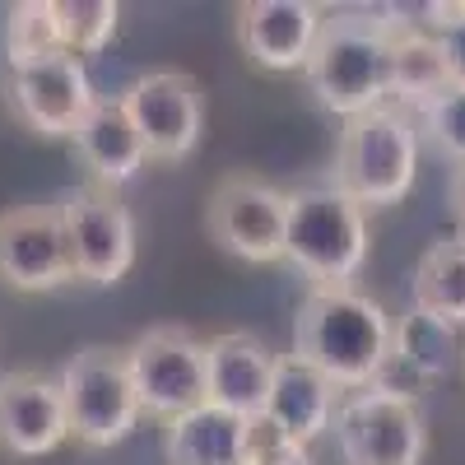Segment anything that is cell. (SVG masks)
<instances>
[{
	"mask_svg": "<svg viewBox=\"0 0 465 465\" xmlns=\"http://www.w3.org/2000/svg\"><path fill=\"white\" fill-rule=\"evenodd\" d=\"M56 5V33H61V52L70 56H94L103 52L116 28H122V5L116 0H52Z\"/></svg>",
	"mask_w": 465,
	"mask_h": 465,
	"instance_id": "cell-23",
	"label": "cell"
},
{
	"mask_svg": "<svg viewBox=\"0 0 465 465\" xmlns=\"http://www.w3.org/2000/svg\"><path fill=\"white\" fill-rule=\"evenodd\" d=\"M293 354L331 377L340 391H363L391 368V317L354 284L307 289L293 312Z\"/></svg>",
	"mask_w": 465,
	"mask_h": 465,
	"instance_id": "cell-2",
	"label": "cell"
},
{
	"mask_svg": "<svg viewBox=\"0 0 465 465\" xmlns=\"http://www.w3.org/2000/svg\"><path fill=\"white\" fill-rule=\"evenodd\" d=\"M61 396H65V423L70 438L84 447H116L140 429V396L126 368V349L112 344H84L74 349L61 368Z\"/></svg>",
	"mask_w": 465,
	"mask_h": 465,
	"instance_id": "cell-6",
	"label": "cell"
},
{
	"mask_svg": "<svg viewBox=\"0 0 465 465\" xmlns=\"http://www.w3.org/2000/svg\"><path fill=\"white\" fill-rule=\"evenodd\" d=\"M261 465H317L312 460V451H307V447H275V451H270V456H261Z\"/></svg>",
	"mask_w": 465,
	"mask_h": 465,
	"instance_id": "cell-26",
	"label": "cell"
},
{
	"mask_svg": "<svg viewBox=\"0 0 465 465\" xmlns=\"http://www.w3.org/2000/svg\"><path fill=\"white\" fill-rule=\"evenodd\" d=\"M163 456L168 465H256L261 419H242L205 401L163 423Z\"/></svg>",
	"mask_w": 465,
	"mask_h": 465,
	"instance_id": "cell-16",
	"label": "cell"
},
{
	"mask_svg": "<svg viewBox=\"0 0 465 465\" xmlns=\"http://www.w3.org/2000/svg\"><path fill=\"white\" fill-rule=\"evenodd\" d=\"M284 261L307 289H349L368 261V214L335 186L289 191Z\"/></svg>",
	"mask_w": 465,
	"mask_h": 465,
	"instance_id": "cell-4",
	"label": "cell"
},
{
	"mask_svg": "<svg viewBox=\"0 0 465 465\" xmlns=\"http://www.w3.org/2000/svg\"><path fill=\"white\" fill-rule=\"evenodd\" d=\"M331 438L344 465H419L429 451V419L414 391L381 377L340 396Z\"/></svg>",
	"mask_w": 465,
	"mask_h": 465,
	"instance_id": "cell-5",
	"label": "cell"
},
{
	"mask_svg": "<svg viewBox=\"0 0 465 465\" xmlns=\"http://www.w3.org/2000/svg\"><path fill=\"white\" fill-rule=\"evenodd\" d=\"M74 280L61 205H19L0 214V284L15 293H52Z\"/></svg>",
	"mask_w": 465,
	"mask_h": 465,
	"instance_id": "cell-12",
	"label": "cell"
},
{
	"mask_svg": "<svg viewBox=\"0 0 465 465\" xmlns=\"http://www.w3.org/2000/svg\"><path fill=\"white\" fill-rule=\"evenodd\" d=\"M460 359H465V354H460Z\"/></svg>",
	"mask_w": 465,
	"mask_h": 465,
	"instance_id": "cell-28",
	"label": "cell"
},
{
	"mask_svg": "<svg viewBox=\"0 0 465 465\" xmlns=\"http://www.w3.org/2000/svg\"><path fill=\"white\" fill-rule=\"evenodd\" d=\"M275 349L256 340L252 331H228L205 340V386H210V405L232 410L242 419L265 414V396L275 381Z\"/></svg>",
	"mask_w": 465,
	"mask_h": 465,
	"instance_id": "cell-17",
	"label": "cell"
},
{
	"mask_svg": "<svg viewBox=\"0 0 465 465\" xmlns=\"http://www.w3.org/2000/svg\"><path fill=\"white\" fill-rule=\"evenodd\" d=\"M126 368L144 414H159L163 423L210 401L205 340H196L186 326H153L135 335L126 349Z\"/></svg>",
	"mask_w": 465,
	"mask_h": 465,
	"instance_id": "cell-8",
	"label": "cell"
},
{
	"mask_svg": "<svg viewBox=\"0 0 465 465\" xmlns=\"http://www.w3.org/2000/svg\"><path fill=\"white\" fill-rule=\"evenodd\" d=\"M451 214L460 223V238H465V168L451 173Z\"/></svg>",
	"mask_w": 465,
	"mask_h": 465,
	"instance_id": "cell-27",
	"label": "cell"
},
{
	"mask_svg": "<svg viewBox=\"0 0 465 465\" xmlns=\"http://www.w3.org/2000/svg\"><path fill=\"white\" fill-rule=\"evenodd\" d=\"M438 52H442V65H447V80L456 89H465V15L438 33Z\"/></svg>",
	"mask_w": 465,
	"mask_h": 465,
	"instance_id": "cell-25",
	"label": "cell"
},
{
	"mask_svg": "<svg viewBox=\"0 0 465 465\" xmlns=\"http://www.w3.org/2000/svg\"><path fill=\"white\" fill-rule=\"evenodd\" d=\"M0 47H5V65L10 70L61 52L56 5H52V0H19V5H10L5 10V33H0Z\"/></svg>",
	"mask_w": 465,
	"mask_h": 465,
	"instance_id": "cell-22",
	"label": "cell"
},
{
	"mask_svg": "<svg viewBox=\"0 0 465 465\" xmlns=\"http://www.w3.org/2000/svg\"><path fill=\"white\" fill-rule=\"evenodd\" d=\"M5 94H10L15 116L43 140H70L89 116V107L98 103L89 65L70 52H52L43 61L15 65Z\"/></svg>",
	"mask_w": 465,
	"mask_h": 465,
	"instance_id": "cell-9",
	"label": "cell"
},
{
	"mask_svg": "<svg viewBox=\"0 0 465 465\" xmlns=\"http://www.w3.org/2000/svg\"><path fill=\"white\" fill-rule=\"evenodd\" d=\"M205 228L219 252L238 256L247 265L284 261V232H289V191L270 186L252 173H232L210 191Z\"/></svg>",
	"mask_w": 465,
	"mask_h": 465,
	"instance_id": "cell-7",
	"label": "cell"
},
{
	"mask_svg": "<svg viewBox=\"0 0 465 465\" xmlns=\"http://www.w3.org/2000/svg\"><path fill=\"white\" fill-rule=\"evenodd\" d=\"M326 10L312 0H247L238 5V47L256 70H302L317 47Z\"/></svg>",
	"mask_w": 465,
	"mask_h": 465,
	"instance_id": "cell-13",
	"label": "cell"
},
{
	"mask_svg": "<svg viewBox=\"0 0 465 465\" xmlns=\"http://www.w3.org/2000/svg\"><path fill=\"white\" fill-rule=\"evenodd\" d=\"M410 307L456 331L465 326V238H442L423 252L410 284Z\"/></svg>",
	"mask_w": 465,
	"mask_h": 465,
	"instance_id": "cell-20",
	"label": "cell"
},
{
	"mask_svg": "<svg viewBox=\"0 0 465 465\" xmlns=\"http://www.w3.org/2000/svg\"><path fill=\"white\" fill-rule=\"evenodd\" d=\"M74 144V159L84 163V173L94 177L98 191H116V186H126L144 173L149 163V153H144V140L131 122V112L122 103V94H112L89 107V116L80 122V131L70 135Z\"/></svg>",
	"mask_w": 465,
	"mask_h": 465,
	"instance_id": "cell-18",
	"label": "cell"
},
{
	"mask_svg": "<svg viewBox=\"0 0 465 465\" xmlns=\"http://www.w3.org/2000/svg\"><path fill=\"white\" fill-rule=\"evenodd\" d=\"M456 354H460L456 326L419 312V307H410L401 322H391V368H405L410 381H429V386L442 381L456 368Z\"/></svg>",
	"mask_w": 465,
	"mask_h": 465,
	"instance_id": "cell-19",
	"label": "cell"
},
{
	"mask_svg": "<svg viewBox=\"0 0 465 465\" xmlns=\"http://www.w3.org/2000/svg\"><path fill=\"white\" fill-rule=\"evenodd\" d=\"M131 122L144 140L149 163H182L201 144L205 131V98L201 84L182 70H149L122 94Z\"/></svg>",
	"mask_w": 465,
	"mask_h": 465,
	"instance_id": "cell-11",
	"label": "cell"
},
{
	"mask_svg": "<svg viewBox=\"0 0 465 465\" xmlns=\"http://www.w3.org/2000/svg\"><path fill=\"white\" fill-rule=\"evenodd\" d=\"M70 438L61 381L19 368L0 377V447L15 456H52Z\"/></svg>",
	"mask_w": 465,
	"mask_h": 465,
	"instance_id": "cell-15",
	"label": "cell"
},
{
	"mask_svg": "<svg viewBox=\"0 0 465 465\" xmlns=\"http://www.w3.org/2000/svg\"><path fill=\"white\" fill-rule=\"evenodd\" d=\"M419 177V126L396 103L349 116L335 144V191H344L363 214L401 205Z\"/></svg>",
	"mask_w": 465,
	"mask_h": 465,
	"instance_id": "cell-3",
	"label": "cell"
},
{
	"mask_svg": "<svg viewBox=\"0 0 465 465\" xmlns=\"http://www.w3.org/2000/svg\"><path fill=\"white\" fill-rule=\"evenodd\" d=\"M414 126L438 144V153H447L456 168H465V89L451 84L433 103H423L414 112Z\"/></svg>",
	"mask_w": 465,
	"mask_h": 465,
	"instance_id": "cell-24",
	"label": "cell"
},
{
	"mask_svg": "<svg viewBox=\"0 0 465 465\" xmlns=\"http://www.w3.org/2000/svg\"><path fill=\"white\" fill-rule=\"evenodd\" d=\"M396 5H344L326 10L317 47L302 65L312 98L340 122L391 103V47L401 33Z\"/></svg>",
	"mask_w": 465,
	"mask_h": 465,
	"instance_id": "cell-1",
	"label": "cell"
},
{
	"mask_svg": "<svg viewBox=\"0 0 465 465\" xmlns=\"http://www.w3.org/2000/svg\"><path fill=\"white\" fill-rule=\"evenodd\" d=\"M340 396H344V391H340L331 377H322L312 363H302L298 354H280L261 423H265V429L275 433L284 447H312L317 438L331 433L335 410H340Z\"/></svg>",
	"mask_w": 465,
	"mask_h": 465,
	"instance_id": "cell-14",
	"label": "cell"
},
{
	"mask_svg": "<svg viewBox=\"0 0 465 465\" xmlns=\"http://www.w3.org/2000/svg\"><path fill=\"white\" fill-rule=\"evenodd\" d=\"M442 89H451V80H447V65L438 52V37L414 28V24H401L396 47H391V103L414 116Z\"/></svg>",
	"mask_w": 465,
	"mask_h": 465,
	"instance_id": "cell-21",
	"label": "cell"
},
{
	"mask_svg": "<svg viewBox=\"0 0 465 465\" xmlns=\"http://www.w3.org/2000/svg\"><path fill=\"white\" fill-rule=\"evenodd\" d=\"M65 238L74 256V280L107 289L131 275L135 265V219L131 210L98 186H80L61 201Z\"/></svg>",
	"mask_w": 465,
	"mask_h": 465,
	"instance_id": "cell-10",
	"label": "cell"
}]
</instances>
